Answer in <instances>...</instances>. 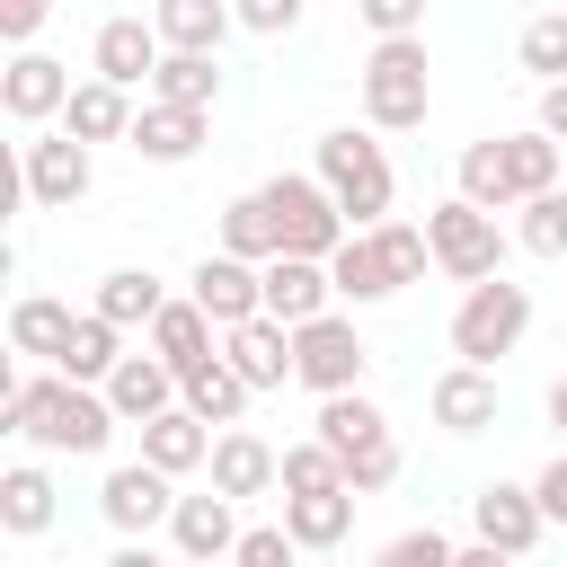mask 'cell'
<instances>
[{
	"label": "cell",
	"mask_w": 567,
	"mask_h": 567,
	"mask_svg": "<svg viewBox=\"0 0 567 567\" xmlns=\"http://www.w3.org/2000/svg\"><path fill=\"white\" fill-rule=\"evenodd\" d=\"M0 425H9V434H27L35 452H71V461H89V452H106V443H115V425H124V416L106 408V390L62 381V372H35V381H9Z\"/></svg>",
	"instance_id": "cell-1"
},
{
	"label": "cell",
	"mask_w": 567,
	"mask_h": 567,
	"mask_svg": "<svg viewBox=\"0 0 567 567\" xmlns=\"http://www.w3.org/2000/svg\"><path fill=\"white\" fill-rule=\"evenodd\" d=\"M452 177H461L452 195H470L478 213H523L532 195H558V142L540 124L532 133H487V142L461 151Z\"/></svg>",
	"instance_id": "cell-2"
},
{
	"label": "cell",
	"mask_w": 567,
	"mask_h": 567,
	"mask_svg": "<svg viewBox=\"0 0 567 567\" xmlns=\"http://www.w3.org/2000/svg\"><path fill=\"white\" fill-rule=\"evenodd\" d=\"M354 89H363V124H372V133H416L425 106H434L425 35H390V44H372L363 71H354Z\"/></svg>",
	"instance_id": "cell-3"
},
{
	"label": "cell",
	"mask_w": 567,
	"mask_h": 567,
	"mask_svg": "<svg viewBox=\"0 0 567 567\" xmlns=\"http://www.w3.org/2000/svg\"><path fill=\"white\" fill-rule=\"evenodd\" d=\"M310 177L337 195V213H346L354 230H381V221H390V195H399V177H390V151H381L372 133H354V124L319 133V168H310Z\"/></svg>",
	"instance_id": "cell-4"
},
{
	"label": "cell",
	"mask_w": 567,
	"mask_h": 567,
	"mask_svg": "<svg viewBox=\"0 0 567 567\" xmlns=\"http://www.w3.org/2000/svg\"><path fill=\"white\" fill-rule=\"evenodd\" d=\"M257 204L275 213V239H284V257H337L346 239H354V221L337 213V195L319 186V177H301V168H284V177H266L257 186Z\"/></svg>",
	"instance_id": "cell-5"
},
{
	"label": "cell",
	"mask_w": 567,
	"mask_h": 567,
	"mask_svg": "<svg viewBox=\"0 0 567 567\" xmlns=\"http://www.w3.org/2000/svg\"><path fill=\"white\" fill-rule=\"evenodd\" d=\"M523 328H532V292L505 284V275H487V284H470L461 310H452V354L478 363V372H496V363L523 346Z\"/></svg>",
	"instance_id": "cell-6"
},
{
	"label": "cell",
	"mask_w": 567,
	"mask_h": 567,
	"mask_svg": "<svg viewBox=\"0 0 567 567\" xmlns=\"http://www.w3.org/2000/svg\"><path fill=\"white\" fill-rule=\"evenodd\" d=\"M425 239H434V266L470 292V284H487V275H505V230H496V213H478L470 195H443L434 213H425Z\"/></svg>",
	"instance_id": "cell-7"
},
{
	"label": "cell",
	"mask_w": 567,
	"mask_h": 567,
	"mask_svg": "<svg viewBox=\"0 0 567 567\" xmlns=\"http://www.w3.org/2000/svg\"><path fill=\"white\" fill-rule=\"evenodd\" d=\"M363 363H372V346L354 337V319H310V328H292V381L310 390V399H337V390H363Z\"/></svg>",
	"instance_id": "cell-8"
},
{
	"label": "cell",
	"mask_w": 567,
	"mask_h": 567,
	"mask_svg": "<svg viewBox=\"0 0 567 567\" xmlns=\"http://www.w3.org/2000/svg\"><path fill=\"white\" fill-rule=\"evenodd\" d=\"M186 301L230 337V328H248V319H266V266H248V257H230V248H213V257H195V275H186Z\"/></svg>",
	"instance_id": "cell-9"
},
{
	"label": "cell",
	"mask_w": 567,
	"mask_h": 567,
	"mask_svg": "<svg viewBox=\"0 0 567 567\" xmlns=\"http://www.w3.org/2000/svg\"><path fill=\"white\" fill-rule=\"evenodd\" d=\"M18 186H27V204L71 213V204L97 186V159H89V142H71V133H35L27 159H18Z\"/></svg>",
	"instance_id": "cell-10"
},
{
	"label": "cell",
	"mask_w": 567,
	"mask_h": 567,
	"mask_svg": "<svg viewBox=\"0 0 567 567\" xmlns=\"http://www.w3.org/2000/svg\"><path fill=\"white\" fill-rule=\"evenodd\" d=\"M97 514H106L124 540H151V532L177 514V478H168V470H151V461H124V470H106Z\"/></svg>",
	"instance_id": "cell-11"
},
{
	"label": "cell",
	"mask_w": 567,
	"mask_h": 567,
	"mask_svg": "<svg viewBox=\"0 0 567 567\" xmlns=\"http://www.w3.org/2000/svg\"><path fill=\"white\" fill-rule=\"evenodd\" d=\"M159 62H168V44H159L151 18H106L97 44H89V80H115V89H151Z\"/></svg>",
	"instance_id": "cell-12"
},
{
	"label": "cell",
	"mask_w": 567,
	"mask_h": 567,
	"mask_svg": "<svg viewBox=\"0 0 567 567\" xmlns=\"http://www.w3.org/2000/svg\"><path fill=\"white\" fill-rule=\"evenodd\" d=\"M71 62H53V53H9V71H0V106H9V124H53L62 106H71Z\"/></svg>",
	"instance_id": "cell-13"
},
{
	"label": "cell",
	"mask_w": 567,
	"mask_h": 567,
	"mask_svg": "<svg viewBox=\"0 0 567 567\" xmlns=\"http://www.w3.org/2000/svg\"><path fill=\"white\" fill-rule=\"evenodd\" d=\"M470 532H478V540H496V549H514V558H532V549H540V532H549V514H540V496H532V487L487 478V487L470 496Z\"/></svg>",
	"instance_id": "cell-14"
},
{
	"label": "cell",
	"mask_w": 567,
	"mask_h": 567,
	"mask_svg": "<svg viewBox=\"0 0 567 567\" xmlns=\"http://www.w3.org/2000/svg\"><path fill=\"white\" fill-rule=\"evenodd\" d=\"M213 496H266V487H284V452L266 443V434H248V425H230V434H213Z\"/></svg>",
	"instance_id": "cell-15"
},
{
	"label": "cell",
	"mask_w": 567,
	"mask_h": 567,
	"mask_svg": "<svg viewBox=\"0 0 567 567\" xmlns=\"http://www.w3.org/2000/svg\"><path fill=\"white\" fill-rule=\"evenodd\" d=\"M328 310H337V284H328L319 257H275V266H266V319L310 328V319H328Z\"/></svg>",
	"instance_id": "cell-16"
},
{
	"label": "cell",
	"mask_w": 567,
	"mask_h": 567,
	"mask_svg": "<svg viewBox=\"0 0 567 567\" xmlns=\"http://www.w3.org/2000/svg\"><path fill=\"white\" fill-rule=\"evenodd\" d=\"M310 434H319V443H328V452H337L346 470H354L363 452H381V443H399V434H390V416H381V408H372L363 390H337V399H319V416H310Z\"/></svg>",
	"instance_id": "cell-17"
},
{
	"label": "cell",
	"mask_w": 567,
	"mask_h": 567,
	"mask_svg": "<svg viewBox=\"0 0 567 567\" xmlns=\"http://www.w3.org/2000/svg\"><path fill=\"white\" fill-rule=\"evenodd\" d=\"M221 363H230L248 390H284V381H292V328H284V319H248V328L221 337Z\"/></svg>",
	"instance_id": "cell-18"
},
{
	"label": "cell",
	"mask_w": 567,
	"mask_h": 567,
	"mask_svg": "<svg viewBox=\"0 0 567 567\" xmlns=\"http://www.w3.org/2000/svg\"><path fill=\"white\" fill-rule=\"evenodd\" d=\"M425 408H434V425H443V434H487V425H496V372L452 363V372H434Z\"/></svg>",
	"instance_id": "cell-19"
},
{
	"label": "cell",
	"mask_w": 567,
	"mask_h": 567,
	"mask_svg": "<svg viewBox=\"0 0 567 567\" xmlns=\"http://www.w3.org/2000/svg\"><path fill=\"white\" fill-rule=\"evenodd\" d=\"M133 115H142V106H133V89H115V80H80V89H71V106H62V133L97 151V142H133Z\"/></svg>",
	"instance_id": "cell-20"
},
{
	"label": "cell",
	"mask_w": 567,
	"mask_h": 567,
	"mask_svg": "<svg viewBox=\"0 0 567 567\" xmlns=\"http://www.w3.org/2000/svg\"><path fill=\"white\" fill-rule=\"evenodd\" d=\"M106 408H115L124 425H151V416H168V408H177V372H168L159 354H124V363H115V381H106Z\"/></svg>",
	"instance_id": "cell-21"
},
{
	"label": "cell",
	"mask_w": 567,
	"mask_h": 567,
	"mask_svg": "<svg viewBox=\"0 0 567 567\" xmlns=\"http://www.w3.org/2000/svg\"><path fill=\"white\" fill-rule=\"evenodd\" d=\"M168 540H177V558H230L239 549V514H230V496H177V514H168Z\"/></svg>",
	"instance_id": "cell-22"
},
{
	"label": "cell",
	"mask_w": 567,
	"mask_h": 567,
	"mask_svg": "<svg viewBox=\"0 0 567 567\" xmlns=\"http://www.w3.org/2000/svg\"><path fill=\"white\" fill-rule=\"evenodd\" d=\"M151 27L168 53H221V35L239 27L230 0H151Z\"/></svg>",
	"instance_id": "cell-23"
},
{
	"label": "cell",
	"mask_w": 567,
	"mask_h": 567,
	"mask_svg": "<svg viewBox=\"0 0 567 567\" xmlns=\"http://www.w3.org/2000/svg\"><path fill=\"white\" fill-rule=\"evenodd\" d=\"M142 461H151V470H168V478H186V470H204V461H213V425H204L195 408H168V416H151V425H142Z\"/></svg>",
	"instance_id": "cell-24"
},
{
	"label": "cell",
	"mask_w": 567,
	"mask_h": 567,
	"mask_svg": "<svg viewBox=\"0 0 567 567\" xmlns=\"http://www.w3.org/2000/svg\"><path fill=\"white\" fill-rule=\"evenodd\" d=\"M133 151H142L151 168H177V159H195V151H204V115H195V106H159V97H151V106L133 115Z\"/></svg>",
	"instance_id": "cell-25"
},
{
	"label": "cell",
	"mask_w": 567,
	"mask_h": 567,
	"mask_svg": "<svg viewBox=\"0 0 567 567\" xmlns=\"http://www.w3.org/2000/svg\"><path fill=\"white\" fill-rule=\"evenodd\" d=\"M354 505H363L354 487H328V496H284V532H292L310 558H328V549L354 532Z\"/></svg>",
	"instance_id": "cell-26"
},
{
	"label": "cell",
	"mask_w": 567,
	"mask_h": 567,
	"mask_svg": "<svg viewBox=\"0 0 567 567\" xmlns=\"http://www.w3.org/2000/svg\"><path fill=\"white\" fill-rule=\"evenodd\" d=\"M328 284H337V301H354V310H372V301L399 292V275H390V257L372 248V230H354V239L328 257Z\"/></svg>",
	"instance_id": "cell-27"
},
{
	"label": "cell",
	"mask_w": 567,
	"mask_h": 567,
	"mask_svg": "<svg viewBox=\"0 0 567 567\" xmlns=\"http://www.w3.org/2000/svg\"><path fill=\"white\" fill-rule=\"evenodd\" d=\"M97 319H115V328H151L159 310H168V284L151 275V266H115V275H97V301H89Z\"/></svg>",
	"instance_id": "cell-28"
},
{
	"label": "cell",
	"mask_w": 567,
	"mask_h": 567,
	"mask_svg": "<svg viewBox=\"0 0 567 567\" xmlns=\"http://www.w3.org/2000/svg\"><path fill=\"white\" fill-rule=\"evenodd\" d=\"M213 337H221V328H213V319H204L195 301H168V310L151 319V354H159V363H168L177 381H186L195 363H213Z\"/></svg>",
	"instance_id": "cell-29"
},
{
	"label": "cell",
	"mask_w": 567,
	"mask_h": 567,
	"mask_svg": "<svg viewBox=\"0 0 567 567\" xmlns=\"http://www.w3.org/2000/svg\"><path fill=\"white\" fill-rule=\"evenodd\" d=\"M115 363H124V328L115 319H97V310H80V328H71V346H62V381H89V390H106L115 381Z\"/></svg>",
	"instance_id": "cell-30"
},
{
	"label": "cell",
	"mask_w": 567,
	"mask_h": 567,
	"mask_svg": "<svg viewBox=\"0 0 567 567\" xmlns=\"http://www.w3.org/2000/svg\"><path fill=\"white\" fill-rule=\"evenodd\" d=\"M248 399H257V390H248V381H239L221 354H213V363H195V372L177 381V408H195V416H204V425H221V434L248 416Z\"/></svg>",
	"instance_id": "cell-31"
},
{
	"label": "cell",
	"mask_w": 567,
	"mask_h": 567,
	"mask_svg": "<svg viewBox=\"0 0 567 567\" xmlns=\"http://www.w3.org/2000/svg\"><path fill=\"white\" fill-rule=\"evenodd\" d=\"M53 478L35 470V461H18V470H0V532L9 540H35V532H53Z\"/></svg>",
	"instance_id": "cell-32"
},
{
	"label": "cell",
	"mask_w": 567,
	"mask_h": 567,
	"mask_svg": "<svg viewBox=\"0 0 567 567\" xmlns=\"http://www.w3.org/2000/svg\"><path fill=\"white\" fill-rule=\"evenodd\" d=\"M71 328H80V310L53 301V292H27V301L9 310V346H18V354H44V363H62Z\"/></svg>",
	"instance_id": "cell-33"
},
{
	"label": "cell",
	"mask_w": 567,
	"mask_h": 567,
	"mask_svg": "<svg viewBox=\"0 0 567 567\" xmlns=\"http://www.w3.org/2000/svg\"><path fill=\"white\" fill-rule=\"evenodd\" d=\"M151 97H159V106H195V115H213V97H221V53H168L159 80H151Z\"/></svg>",
	"instance_id": "cell-34"
},
{
	"label": "cell",
	"mask_w": 567,
	"mask_h": 567,
	"mask_svg": "<svg viewBox=\"0 0 567 567\" xmlns=\"http://www.w3.org/2000/svg\"><path fill=\"white\" fill-rule=\"evenodd\" d=\"M221 248H230V257H248V266H275V257H284L275 213H266L257 195H230V204H221Z\"/></svg>",
	"instance_id": "cell-35"
},
{
	"label": "cell",
	"mask_w": 567,
	"mask_h": 567,
	"mask_svg": "<svg viewBox=\"0 0 567 567\" xmlns=\"http://www.w3.org/2000/svg\"><path fill=\"white\" fill-rule=\"evenodd\" d=\"M514 53H523V71H532L540 89H558V80H567V9H540Z\"/></svg>",
	"instance_id": "cell-36"
},
{
	"label": "cell",
	"mask_w": 567,
	"mask_h": 567,
	"mask_svg": "<svg viewBox=\"0 0 567 567\" xmlns=\"http://www.w3.org/2000/svg\"><path fill=\"white\" fill-rule=\"evenodd\" d=\"M328 487H346V461L310 434V443H284V496H328Z\"/></svg>",
	"instance_id": "cell-37"
},
{
	"label": "cell",
	"mask_w": 567,
	"mask_h": 567,
	"mask_svg": "<svg viewBox=\"0 0 567 567\" xmlns=\"http://www.w3.org/2000/svg\"><path fill=\"white\" fill-rule=\"evenodd\" d=\"M372 248L390 257V275H399V292H408V284H416L425 266H434V239H425V221H381V230H372Z\"/></svg>",
	"instance_id": "cell-38"
},
{
	"label": "cell",
	"mask_w": 567,
	"mask_h": 567,
	"mask_svg": "<svg viewBox=\"0 0 567 567\" xmlns=\"http://www.w3.org/2000/svg\"><path fill=\"white\" fill-rule=\"evenodd\" d=\"M514 239H523L532 257H567V186H558V195H532L523 221H514Z\"/></svg>",
	"instance_id": "cell-39"
},
{
	"label": "cell",
	"mask_w": 567,
	"mask_h": 567,
	"mask_svg": "<svg viewBox=\"0 0 567 567\" xmlns=\"http://www.w3.org/2000/svg\"><path fill=\"white\" fill-rule=\"evenodd\" d=\"M230 567H301V540L284 523H248L239 549H230Z\"/></svg>",
	"instance_id": "cell-40"
},
{
	"label": "cell",
	"mask_w": 567,
	"mask_h": 567,
	"mask_svg": "<svg viewBox=\"0 0 567 567\" xmlns=\"http://www.w3.org/2000/svg\"><path fill=\"white\" fill-rule=\"evenodd\" d=\"M452 558H461V549H452L434 523H416V532H399V540H390L372 567H452Z\"/></svg>",
	"instance_id": "cell-41"
},
{
	"label": "cell",
	"mask_w": 567,
	"mask_h": 567,
	"mask_svg": "<svg viewBox=\"0 0 567 567\" xmlns=\"http://www.w3.org/2000/svg\"><path fill=\"white\" fill-rule=\"evenodd\" d=\"M354 18L372 27V44H390V35H425V0H354Z\"/></svg>",
	"instance_id": "cell-42"
},
{
	"label": "cell",
	"mask_w": 567,
	"mask_h": 567,
	"mask_svg": "<svg viewBox=\"0 0 567 567\" xmlns=\"http://www.w3.org/2000/svg\"><path fill=\"white\" fill-rule=\"evenodd\" d=\"M230 9H239V27H248V35H292L310 0H230Z\"/></svg>",
	"instance_id": "cell-43"
},
{
	"label": "cell",
	"mask_w": 567,
	"mask_h": 567,
	"mask_svg": "<svg viewBox=\"0 0 567 567\" xmlns=\"http://www.w3.org/2000/svg\"><path fill=\"white\" fill-rule=\"evenodd\" d=\"M44 18H53V0H0V35H9L18 53L35 44V27H44Z\"/></svg>",
	"instance_id": "cell-44"
},
{
	"label": "cell",
	"mask_w": 567,
	"mask_h": 567,
	"mask_svg": "<svg viewBox=\"0 0 567 567\" xmlns=\"http://www.w3.org/2000/svg\"><path fill=\"white\" fill-rule=\"evenodd\" d=\"M532 496H540V514H549V523H567V452H558V461L532 478Z\"/></svg>",
	"instance_id": "cell-45"
},
{
	"label": "cell",
	"mask_w": 567,
	"mask_h": 567,
	"mask_svg": "<svg viewBox=\"0 0 567 567\" xmlns=\"http://www.w3.org/2000/svg\"><path fill=\"white\" fill-rule=\"evenodd\" d=\"M540 133H549V142H567V80H558V89H540Z\"/></svg>",
	"instance_id": "cell-46"
},
{
	"label": "cell",
	"mask_w": 567,
	"mask_h": 567,
	"mask_svg": "<svg viewBox=\"0 0 567 567\" xmlns=\"http://www.w3.org/2000/svg\"><path fill=\"white\" fill-rule=\"evenodd\" d=\"M452 567H523V558H514V549H496V540H470Z\"/></svg>",
	"instance_id": "cell-47"
},
{
	"label": "cell",
	"mask_w": 567,
	"mask_h": 567,
	"mask_svg": "<svg viewBox=\"0 0 567 567\" xmlns=\"http://www.w3.org/2000/svg\"><path fill=\"white\" fill-rule=\"evenodd\" d=\"M106 567H168V558H159V549H151V540H124V549H115V558H106Z\"/></svg>",
	"instance_id": "cell-48"
},
{
	"label": "cell",
	"mask_w": 567,
	"mask_h": 567,
	"mask_svg": "<svg viewBox=\"0 0 567 567\" xmlns=\"http://www.w3.org/2000/svg\"><path fill=\"white\" fill-rule=\"evenodd\" d=\"M549 425H558V434H567V372H558V381H549Z\"/></svg>",
	"instance_id": "cell-49"
},
{
	"label": "cell",
	"mask_w": 567,
	"mask_h": 567,
	"mask_svg": "<svg viewBox=\"0 0 567 567\" xmlns=\"http://www.w3.org/2000/svg\"><path fill=\"white\" fill-rule=\"evenodd\" d=\"M186 567H230V558H186Z\"/></svg>",
	"instance_id": "cell-50"
}]
</instances>
